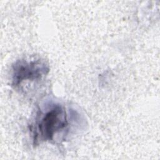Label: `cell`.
<instances>
[{"label": "cell", "instance_id": "1", "mask_svg": "<svg viewBox=\"0 0 160 160\" xmlns=\"http://www.w3.org/2000/svg\"><path fill=\"white\" fill-rule=\"evenodd\" d=\"M70 118L66 107L59 103H51L39 108L30 126L32 145L44 142L56 143L62 135L64 139L70 129Z\"/></svg>", "mask_w": 160, "mask_h": 160}, {"label": "cell", "instance_id": "2", "mask_svg": "<svg viewBox=\"0 0 160 160\" xmlns=\"http://www.w3.org/2000/svg\"><path fill=\"white\" fill-rule=\"evenodd\" d=\"M49 71L45 60L39 58L17 60L12 66L11 86L17 88L24 81L42 79Z\"/></svg>", "mask_w": 160, "mask_h": 160}]
</instances>
